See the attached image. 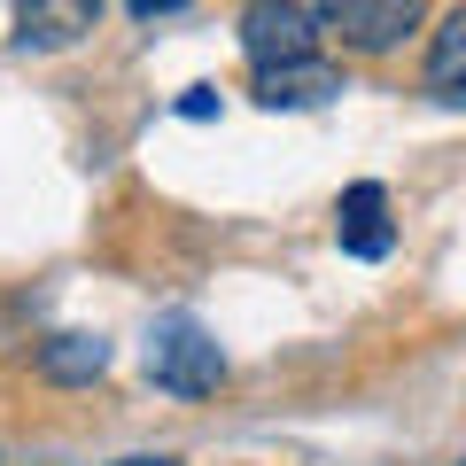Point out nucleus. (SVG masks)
I'll list each match as a JSON object with an SVG mask.
<instances>
[{
  "instance_id": "f257e3e1",
  "label": "nucleus",
  "mask_w": 466,
  "mask_h": 466,
  "mask_svg": "<svg viewBox=\"0 0 466 466\" xmlns=\"http://www.w3.org/2000/svg\"><path fill=\"white\" fill-rule=\"evenodd\" d=\"M148 381L164 397H218L226 381V350L195 327V319H156L148 334Z\"/></svg>"
},
{
  "instance_id": "f03ea898",
  "label": "nucleus",
  "mask_w": 466,
  "mask_h": 466,
  "mask_svg": "<svg viewBox=\"0 0 466 466\" xmlns=\"http://www.w3.org/2000/svg\"><path fill=\"white\" fill-rule=\"evenodd\" d=\"M233 32H241V55H249L257 70H280V63H311L319 39H327V24H319L311 0H249Z\"/></svg>"
},
{
  "instance_id": "7ed1b4c3",
  "label": "nucleus",
  "mask_w": 466,
  "mask_h": 466,
  "mask_svg": "<svg viewBox=\"0 0 466 466\" xmlns=\"http://www.w3.org/2000/svg\"><path fill=\"white\" fill-rule=\"evenodd\" d=\"M311 8L327 39H342L350 55H397L428 24V0H311Z\"/></svg>"
},
{
  "instance_id": "20e7f679",
  "label": "nucleus",
  "mask_w": 466,
  "mask_h": 466,
  "mask_svg": "<svg viewBox=\"0 0 466 466\" xmlns=\"http://www.w3.org/2000/svg\"><path fill=\"white\" fill-rule=\"evenodd\" d=\"M334 241H342V257H366V265H381V257L397 249V226H389V187H381V179L342 187V202H334Z\"/></svg>"
},
{
  "instance_id": "39448f33",
  "label": "nucleus",
  "mask_w": 466,
  "mask_h": 466,
  "mask_svg": "<svg viewBox=\"0 0 466 466\" xmlns=\"http://www.w3.org/2000/svg\"><path fill=\"white\" fill-rule=\"evenodd\" d=\"M101 8H109V0H16V47L24 55L78 47V39L101 24Z\"/></svg>"
},
{
  "instance_id": "423d86ee",
  "label": "nucleus",
  "mask_w": 466,
  "mask_h": 466,
  "mask_svg": "<svg viewBox=\"0 0 466 466\" xmlns=\"http://www.w3.org/2000/svg\"><path fill=\"white\" fill-rule=\"evenodd\" d=\"M249 94L265 101V109H319V101H334L342 94V70L334 63H280V70H257L249 78Z\"/></svg>"
},
{
  "instance_id": "0eeeda50",
  "label": "nucleus",
  "mask_w": 466,
  "mask_h": 466,
  "mask_svg": "<svg viewBox=\"0 0 466 466\" xmlns=\"http://www.w3.org/2000/svg\"><path fill=\"white\" fill-rule=\"evenodd\" d=\"M420 86H428L443 109H466V8H451L443 24H435L428 39V70H420Z\"/></svg>"
},
{
  "instance_id": "6e6552de",
  "label": "nucleus",
  "mask_w": 466,
  "mask_h": 466,
  "mask_svg": "<svg viewBox=\"0 0 466 466\" xmlns=\"http://www.w3.org/2000/svg\"><path fill=\"white\" fill-rule=\"evenodd\" d=\"M32 366L47 373L55 389H86V381H101V373H109V342H101V334H47Z\"/></svg>"
},
{
  "instance_id": "1a4fd4ad",
  "label": "nucleus",
  "mask_w": 466,
  "mask_h": 466,
  "mask_svg": "<svg viewBox=\"0 0 466 466\" xmlns=\"http://www.w3.org/2000/svg\"><path fill=\"white\" fill-rule=\"evenodd\" d=\"M179 116H218V86H187V94H179Z\"/></svg>"
},
{
  "instance_id": "9d476101",
  "label": "nucleus",
  "mask_w": 466,
  "mask_h": 466,
  "mask_svg": "<svg viewBox=\"0 0 466 466\" xmlns=\"http://www.w3.org/2000/svg\"><path fill=\"white\" fill-rule=\"evenodd\" d=\"M125 8H133V16H140V24H156V16H179L187 0H125Z\"/></svg>"
},
{
  "instance_id": "9b49d317",
  "label": "nucleus",
  "mask_w": 466,
  "mask_h": 466,
  "mask_svg": "<svg viewBox=\"0 0 466 466\" xmlns=\"http://www.w3.org/2000/svg\"><path fill=\"white\" fill-rule=\"evenodd\" d=\"M116 466H179L171 451H133V459H116Z\"/></svg>"
},
{
  "instance_id": "f8f14e48",
  "label": "nucleus",
  "mask_w": 466,
  "mask_h": 466,
  "mask_svg": "<svg viewBox=\"0 0 466 466\" xmlns=\"http://www.w3.org/2000/svg\"><path fill=\"white\" fill-rule=\"evenodd\" d=\"M459 466H466V459H459Z\"/></svg>"
}]
</instances>
